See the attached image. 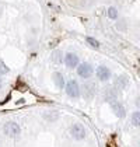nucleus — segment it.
Masks as SVG:
<instances>
[{
  "label": "nucleus",
  "instance_id": "11",
  "mask_svg": "<svg viewBox=\"0 0 140 147\" xmlns=\"http://www.w3.org/2000/svg\"><path fill=\"white\" fill-rule=\"evenodd\" d=\"M126 86H128V77L126 76H119L116 79V81H115V86L114 87L116 90H123Z\"/></svg>",
  "mask_w": 140,
  "mask_h": 147
},
{
  "label": "nucleus",
  "instance_id": "3",
  "mask_svg": "<svg viewBox=\"0 0 140 147\" xmlns=\"http://www.w3.org/2000/svg\"><path fill=\"white\" fill-rule=\"evenodd\" d=\"M4 133L7 136H10V137H15V136H18L21 133V127L17 122L10 121V122H7L4 125Z\"/></svg>",
  "mask_w": 140,
  "mask_h": 147
},
{
  "label": "nucleus",
  "instance_id": "9",
  "mask_svg": "<svg viewBox=\"0 0 140 147\" xmlns=\"http://www.w3.org/2000/svg\"><path fill=\"white\" fill-rule=\"evenodd\" d=\"M116 98H118V94H116V88L114 87H109V88H106L105 90V100L106 101H109V102H114V101H116Z\"/></svg>",
  "mask_w": 140,
  "mask_h": 147
},
{
  "label": "nucleus",
  "instance_id": "17",
  "mask_svg": "<svg viewBox=\"0 0 140 147\" xmlns=\"http://www.w3.org/2000/svg\"><path fill=\"white\" fill-rule=\"evenodd\" d=\"M136 105L140 108V98H137V100H136Z\"/></svg>",
  "mask_w": 140,
  "mask_h": 147
},
{
  "label": "nucleus",
  "instance_id": "6",
  "mask_svg": "<svg viewBox=\"0 0 140 147\" xmlns=\"http://www.w3.org/2000/svg\"><path fill=\"white\" fill-rule=\"evenodd\" d=\"M95 74H97L98 80H101V81H108V80L111 79V76H112L111 70L106 67V66H98L97 70H95Z\"/></svg>",
  "mask_w": 140,
  "mask_h": 147
},
{
  "label": "nucleus",
  "instance_id": "14",
  "mask_svg": "<svg viewBox=\"0 0 140 147\" xmlns=\"http://www.w3.org/2000/svg\"><path fill=\"white\" fill-rule=\"evenodd\" d=\"M108 18H111V20H116L118 18L116 7H109V9H108Z\"/></svg>",
  "mask_w": 140,
  "mask_h": 147
},
{
  "label": "nucleus",
  "instance_id": "1",
  "mask_svg": "<svg viewBox=\"0 0 140 147\" xmlns=\"http://www.w3.org/2000/svg\"><path fill=\"white\" fill-rule=\"evenodd\" d=\"M65 90H66V94L69 95L70 98H79L80 94H81V88L79 86V83L76 80H70L66 83L65 86Z\"/></svg>",
  "mask_w": 140,
  "mask_h": 147
},
{
  "label": "nucleus",
  "instance_id": "16",
  "mask_svg": "<svg viewBox=\"0 0 140 147\" xmlns=\"http://www.w3.org/2000/svg\"><path fill=\"white\" fill-rule=\"evenodd\" d=\"M116 28H118V31H126V23H125V21H120V23H118Z\"/></svg>",
  "mask_w": 140,
  "mask_h": 147
},
{
  "label": "nucleus",
  "instance_id": "15",
  "mask_svg": "<svg viewBox=\"0 0 140 147\" xmlns=\"http://www.w3.org/2000/svg\"><path fill=\"white\" fill-rule=\"evenodd\" d=\"M52 59H53V62H55V63H62V62H63V57H62V52H60V51H56V52H53V55H52Z\"/></svg>",
  "mask_w": 140,
  "mask_h": 147
},
{
  "label": "nucleus",
  "instance_id": "12",
  "mask_svg": "<svg viewBox=\"0 0 140 147\" xmlns=\"http://www.w3.org/2000/svg\"><path fill=\"white\" fill-rule=\"evenodd\" d=\"M132 123L135 126H137V127H140V111L132 113Z\"/></svg>",
  "mask_w": 140,
  "mask_h": 147
},
{
  "label": "nucleus",
  "instance_id": "5",
  "mask_svg": "<svg viewBox=\"0 0 140 147\" xmlns=\"http://www.w3.org/2000/svg\"><path fill=\"white\" fill-rule=\"evenodd\" d=\"M63 62H65V65L67 66L69 69H76L79 66V56L76 55V53H66L65 57H63Z\"/></svg>",
  "mask_w": 140,
  "mask_h": 147
},
{
  "label": "nucleus",
  "instance_id": "8",
  "mask_svg": "<svg viewBox=\"0 0 140 147\" xmlns=\"http://www.w3.org/2000/svg\"><path fill=\"white\" fill-rule=\"evenodd\" d=\"M83 94H84V97L87 100L93 98V95L95 94V86H94V83H85L83 86Z\"/></svg>",
  "mask_w": 140,
  "mask_h": 147
},
{
  "label": "nucleus",
  "instance_id": "4",
  "mask_svg": "<svg viewBox=\"0 0 140 147\" xmlns=\"http://www.w3.org/2000/svg\"><path fill=\"white\" fill-rule=\"evenodd\" d=\"M70 135L73 136V139H76V140H83L85 137V135H87V132H85V127L81 123H74L71 126V129H70Z\"/></svg>",
  "mask_w": 140,
  "mask_h": 147
},
{
  "label": "nucleus",
  "instance_id": "7",
  "mask_svg": "<svg viewBox=\"0 0 140 147\" xmlns=\"http://www.w3.org/2000/svg\"><path fill=\"white\" fill-rule=\"evenodd\" d=\"M111 108H112L114 113L116 115L118 118H125V115H126V111H125V108H123V105H122L120 102H118V101L111 102Z\"/></svg>",
  "mask_w": 140,
  "mask_h": 147
},
{
  "label": "nucleus",
  "instance_id": "13",
  "mask_svg": "<svg viewBox=\"0 0 140 147\" xmlns=\"http://www.w3.org/2000/svg\"><path fill=\"white\" fill-rule=\"evenodd\" d=\"M85 41H87V44L90 46H93L94 49H98L100 48V42L95 39V38H93V36H88V38H85Z\"/></svg>",
  "mask_w": 140,
  "mask_h": 147
},
{
  "label": "nucleus",
  "instance_id": "10",
  "mask_svg": "<svg viewBox=\"0 0 140 147\" xmlns=\"http://www.w3.org/2000/svg\"><path fill=\"white\" fill-rule=\"evenodd\" d=\"M53 81H55V86L58 88H65V86H66V81H65V77L62 76V73H55Z\"/></svg>",
  "mask_w": 140,
  "mask_h": 147
},
{
  "label": "nucleus",
  "instance_id": "2",
  "mask_svg": "<svg viewBox=\"0 0 140 147\" xmlns=\"http://www.w3.org/2000/svg\"><path fill=\"white\" fill-rule=\"evenodd\" d=\"M76 69H77V74H79L81 79H90V77L93 76V73H94L93 66H91L90 63H87V62L79 63V66H77Z\"/></svg>",
  "mask_w": 140,
  "mask_h": 147
},
{
  "label": "nucleus",
  "instance_id": "18",
  "mask_svg": "<svg viewBox=\"0 0 140 147\" xmlns=\"http://www.w3.org/2000/svg\"><path fill=\"white\" fill-rule=\"evenodd\" d=\"M0 87H1V80H0Z\"/></svg>",
  "mask_w": 140,
  "mask_h": 147
}]
</instances>
